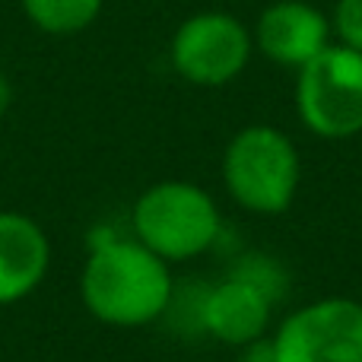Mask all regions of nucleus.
<instances>
[{
	"label": "nucleus",
	"instance_id": "nucleus-1",
	"mask_svg": "<svg viewBox=\"0 0 362 362\" xmlns=\"http://www.w3.org/2000/svg\"><path fill=\"white\" fill-rule=\"evenodd\" d=\"M86 312L108 327H146L165 318L175 296L169 261L134 235H112L93 245L80 274Z\"/></svg>",
	"mask_w": 362,
	"mask_h": 362
},
{
	"label": "nucleus",
	"instance_id": "nucleus-11",
	"mask_svg": "<svg viewBox=\"0 0 362 362\" xmlns=\"http://www.w3.org/2000/svg\"><path fill=\"white\" fill-rule=\"evenodd\" d=\"M229 276L248 280L251 286L261 289L274 305L283 299V293H286V286H289V274L283 270V264L274 261V257H267V255H257V251H248V255L235 257L229 267Z\"/></svg>",
	"mask_w": 362,
	"mask_h": 362
},
{
	"label": "nucleus",
	"instance_id": "nucleus-13",
	"mask_svg": "<svg viewBox=\"0 0 362 362\" xmlns=\"http://www.w3.org/2000/svg\"><path fill=\"white\" fill-rule=\"evenodd\" d=\"M245 350V362H276V353H274V340L270 337H261L255 344L242 346Z\"/></svg>",
	"mask_w": 362,
	"mask_h": 362
},
{
	"label": "nucleus",
	"instance_id": "nucleus-14",
	"mask_svg": "<svg viewBox=\"0 0 362 362\" xmlns=\"http://www.w3.org/2000/svg\"><path fill=\"white\" fill-rule=\"evenodd\" d=\"M10 105H13V86H10V80H6V74L0 70V118L10 112Z\"/></svg>",
	"mask_w": 362,
	"mask_h": 362
},
{
	"label": "nucleus",
	"instance_id": "nucleus-2",
	"mask_svg": "<svg viewBox=\"0 0 362 362\" xmlns=\"http://www.w3.org/2000/svg\"><path fill=\"white\" fill-rule=\"evenodd\" d=\"M131 229L140 245L172 264L206 255L223 235V216L213 194L194 181H156L134 200Z\"/></svg>",
	"mask_w": 362,
	"mask_h": 362
},
{
	"label": "nucleus",
	"instance_id": "nucleus-4",
	"mask_svg": "<svg viewBox=\"0 0 362 362\" xmlns=\"http://www.w3.org/2000/svg\"><path fill=\"white\" fill-rule=\"evenodd\" d=\"M299 121L321 140L362 134V51L331 42L296 76Z\"/></svg>",
	"mask_w": 362,
	"mask_h": 362
},
{
	"label": "nucleus",
	"instance_id": "nucleus-8",
	"mask_svg": "<svg viewBox=\"0 0 362 362\" xmlns=\"http://www.w3.org/2000/svg\"><path fill=\"white\" fill-rule=\"evenodd\" d=\"M274 302L251 286L248 280L226 276V280L206 286L204 305H200V331L226 346H248L261 340L270 327Z\"/></svg>",
	"mask_w": 362,
	"mask_h": 362
},
{
	"label": "nucleus",
	"instance_id": "nucleus-10",
	"mask_svg": "<svg viewBox=\"0 0 362 362\" xmlns=\"http://www.w3.org/2000/svg\"><path fill=\"white\" fill-rule=\"evenodd\" d=\"M105 0H23V10L48 35H74L95 23Z\"/></svg>",
	"mask_w": 362,
	"mask_h": 362
},
{
	"label": "nucleus",
	"instance_id": "nucleus-5",
	"mask_svg": "<svg viewBox=\"0 0 362 362\" xmlns=\"http://www.w3.org/2000/svg\"><path fill=\"white\" fill-rule=\"evenodd\" d=\"M270 340L276 362H362V302L331 296L299 305Z\"/></svg>",
	"mask_w": 362,
	"mask_h": 362
},
{
	"label": "nucleus",
	"instance_id": "nucleus-3",
	"mask_svg": "<svg viewBox=\"0 0 362 362\" xmlns=\"http://www.w3.org/2000/svg\"><path fill=\"white\" fill-rule=\"evenodd\" d=\"M302 163L296 144L270 124H248L223 153V185L242 210L280 216L299 191Z\"/></svg>",
	"mask_w": 362,
	"mask_h": 362
},
{
	"label": "nucleus",
	"instance_id": "nucleus-9",
	"mask_svg": "<svg viewBox=\"0 0 362 362\" xmlns=\"http://www.w3.org/2000/svg\"><path fill=\"white\" fill-rule=\"evenodd\" d=\"M51 267V242L32 216L0 210V305L32 296Z\"/></svg>",
	"mask_w": 362,
	"mask_h": 362
},
{
	"label": "nucleus",
	"instance_id": "nucleus-7",
	"mask_svg": "<svg viewBox=\"0 0 362 362\" xmlns=\"http://www.w3.org/2000/svg\"><path fill=\"white\" fill-rule=\"evenodd\" d=\"M255 48L280 67H305L318 51L331 45V23L318 6L305 0H276L257 16Z\"/></svg>",
	"mask_w": 362,
	"mask_h": 362
},
{
	"label": "nucleus",
	"instance_id": "nucleus-6",
	"mask_svg": "<svg viewBox=\"0 0 362 362\" xmlns=\"http://www.w3.org/2000/svg\"><path fill=\"white\" fill-rule=\"evenodd\" d=\"M255 38L229 13H197L172 38V67L194 86H226L251 61Z\"/></svg>",
	"mask_w": 362,
	"mask_h": 362
},
{
	"label": "nucleus",
	"instance_id": "nucleus-12",
	"mask_svg": "<svg viewBox=\"0 0 362 362\" xmlns=\"http://www.w3.org/2000/svg\"><path fill=\"white\" fill-rule=\"evenodd\" d=\"M331 29L337 32L340 45L362 51V0H340Z\"/></svg>",
	"mask_w": 362,
	"mask_h": 362
}]
</instances>
